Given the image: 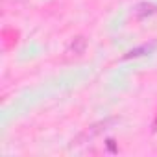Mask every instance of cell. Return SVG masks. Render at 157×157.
Returning a JSON list of instances; mask_svg holds the SVG:
<instances>
[{
	"mask_svg": "<svg viewBox=\"0 0 157 157\" xmlns=\"http://www.w3.org/2000/svg\"><path fill=\"white\" fill-rule=\"evenodd\" d=\"M117 122V118H107V120H102V122H96V124H93L91 128H87L85 131H82L80 135H78L74 140H72V148L74 146H82V144H85V142H89V140H93L96 135H100L102 131H105L111 124H115Z\"/></svg>",
	"mask_w": 157,
	"mask_h": 157,
	"instance_id": "obj_1",
	"label": "cell"
},
{
	"mask_svg": "<svg viewBox=\"0 0 157 157\" xmlns=\"http://www.w3.org/2000/svg\"><path fill=\"white\" fill-rule=\"evenodd\" d=\"M155 13H157V6H155V4H140V6H137L135 11H133L135 19H146V17H151V15H155Z\"/></svg>",
	"mask_w": 157,
	"mask_h": 157,
	"instance_id": "obj_3",
	"label": "cell"
},
{
	"mask_svg": "<svg viewBox=\"0 0 157 157\" xmlns=\"http://www.w3.org/2000/svg\"><path fill=\"white\" fill-rule=\"evenodd\" d=\"M153 46H140V48H135V50H131V52H128L126 56H124V59H129V57H139V56H142V52H150Z\"/></svg>",
	"mask_w": 157,
	"mask_h": 157,
	"instance_id": "obj_4",
	"label": "cell"
},
{
	"mask_svg": "<svg viewBox=\"0 0 157 157\" xmlns=\"http://www.w3.org/2000/svg\"><path fill=\"white\" fill-rule=\"evenodd\" d=\"M151 128H153V131H157V117H155V120H153V126H151Z\"/></svg>",
	"mask_w": 157,
	"mask_h": 157,
	"instance_id": "obj_5",
	"label": "cell"
},
{
	"mask_svg": "<svg viewBox=\"0 0 157 157\" xmlns=\"http://www.w3.org/2000/svg\"><path fill=\"white\" fill-rule=\"evenodd\" d=\"M87 50V37L83 35H76L72 37V41L67 44L65 48V54H63V59L65 61H70V59H78V57H82Z\"/></svg>",
	"mask_w": 157,
	"mask_h": 157,
	"instance_id": "obj_2",
	"label": "cell"
}]
</instances>
